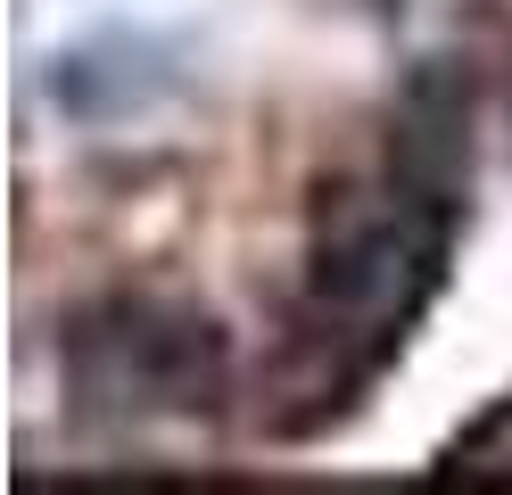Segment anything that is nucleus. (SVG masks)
<instances>
[{
  "mask_svg": "<svg viewBox=\"0 0 512 495\" xmlns=\"http://www.w3.org/2000/svg\"><path fill=\"white\" fill-rule=\"evenodd\" d=\"M67 372L91 413H207L232 380V347L190 306L108 297L75 322Z\"/></svg>",
  "mask_w": 512,
  "mask_h": 495,
  "instance_id": "1",
  "label": "nucleus"
},
{
  "mask_svg": "<svg viewBox=\"0 0 512 495\" xmlns=\"http://www.w3.org/2000/svg\"><path fill=\"white\" fill-rule=\"evenodd\" d=\"M446 256V215L430 198H389V207H356L323 248H314L306 306L331 347H397L405 322L422 314Z\"/></svg>",
  "mask_w": 512,
  "mask_h": 495,
  "instance_id": "2",
  "label": "nucleus"
},
{
  "mask_svg": "<svg viewBox=\"0 0 512 495\" xmlns=\"http://www.w3.org/2000/svg\"><path fill=\"white\" fill-rule=\"evenodd\" d=\"M174 75L166 58H157L149 42H91L75 58H58V99H67L75 116H124L141 108V99H157Z\"/></svg>",
  "mask_w": 512,
  "mask_h": 495,
  "instance_id": "3",
  "label": "nucleus"
},
{
  "mask_svg": "<svg viewBox=\"0 0 512 495\" xmlns=\"http://www.w3.org/2000/svg\"><path fill=\"white\" fill-rule=\"evenodd\" d=\"M446 462H455V471H512V396L479 413L463 438L446 446Z\"/></svg>",
  "mask_w": 512,
  "mask_h": 495,
  "instance_id": "4",
  "label": "nucleus"
}]
</instances>
